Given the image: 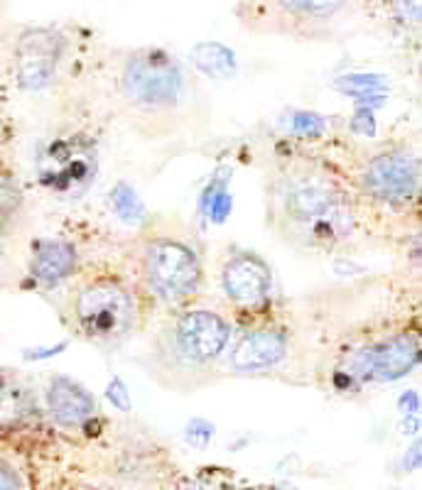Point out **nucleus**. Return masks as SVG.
I'll use <instances>...</instances> for the list:
<instances>
[{
    "label": "nucleus",
    "instance_id": "obj_9",
    "mask_svg": "<svg viewBox=\"0 0 422 490\" xmlns=\"http://www.w3.org/2000/svg\"><path fill=\"white\" fill-rule=\"evenodd\" d=\"M271 265L255 253L232 255L221 270V290L233 307L258 309L271 297Z\"/></svg>",
    "mask_w": 422,
    "mask_h": 490
},
{
    "label": "nucleus",
    "instance_id": "obj_6",
    "mask_svg": "<svg viewBox=\"0 0 422 490\" xmlns=\"http://www.w3.org/2000/svg\"><path fill=\"white\" fill-rule=\"evenodd\" d=\"M364 189L371 199L386 206H407L417 199L420 187V165L413 152L393 150L378 152L368 159L364 172Z\"/></svg>",
    "mask_w": 422,
    "mask_h": 490
},
{
    "label": "nucleus",
    "instance_id": "obj_16",
    "mask_svg": "<svg viewBox=\"0 0 422 490\" xmlns=\"http://www.w3.org/2000/svg\"><path fill=\"white\" fill-rule=\"evenodd\" d=\"M396 13L403 23H420V0H396Z\"/></svg>",
    "mask_w": 422,
    "mask_h": 490
},
{
    "label": "nucleus",
    "instance_id": "obj_10",
    "mask_svg": "<svg viewBox=\"0 0 422 490\" xmlns=\"http://www.w3.org/2000/svg\"><path fill=\"white\" fill-rule=\"evenodd\" d=\"M62 37L55 30H27L15 45V72L20 87H47L57 72V62L62 56Z\"/></svg>",
    "mask_w": 422,
    "mask_h": 490
},
{
    "label": "nucleus",
    "instance_id": "obj_7",
    "mask_svg": "<svg viewBox=\"0 0 422 490\" xmlns=\"http://www.w3.org/2000/svg\"><path fill=\"white\" fill-rule=\"evenodd\" d=\"M96 174V148L81 138H64L40 159L42 184L62 197H79Z\"/></svg>",
    "mask_w": 422,
    "mask_h": 490
},
{
    "label": "nucleus",
    "instance_id": "obj_3",
    "mask_svg": "<svg viewBox=\"0 0 422 490\" xmlns=\"http://www.w3.org/2000/svg\"><path fill=\"white\" fill-rule=\"evenodd\" d=\"M232 329L219 314L207 309H177L175 317L162 326L152 346L158 373H170V385L182 388V378L209 373L229 343ZM191 383H187L190 388Z\"/></svg>",
    "mask_w": 422,
    "mask_h": 490
},
{
    "label": "nucleus",
    "instance_id": "obj_13",
    "mask_svg": "<svg viewBox=\"0 0 422 490\" xmlns=\"http://www.w3.org/2000/svg\"><path fill=\"white\" fill-rule=\"evenodd\" d=\"M49 414L62 427H81L96 414V403L87 390L67 378H55L47 388Z\"/></svg>",
    "mask_w": 422,
    "mask_h": 490
},
{
    "label": "nucleus",
    "instance_id": "obj_2",
    "mask_svg": "<svg viewBox=\"0 0 422 490\" xmlns=\"http://www.w3.org/2000/svg\"><path fill=\"white\" fill-rule=\"evenodd\" d=\"M67 319L77 336L111 351L136 332L138 294L118 275H88L74 285Z\"/></svg>",
    "mask_w": 422,
    "mask_h": 490
},
{
    "label": "nucleus",
    "instance_id": "obj_4",
    "mask_svg": "<svg viewBox=\"0 0 422 490\" xmlns=\"http://www.w3.org/2000/svg\"><path fill=\"white\" fill-rule=\"evenodd\" d=\"M138 290L168 311L190 307L201 287L197 250L182 238L150 236L140 240L133 255Z\"/></svg>",
    "mask_w": 422,
    "mask_h": 490
},
{
    "label": "nucleus",
    "instance_id": "obj_14",
    "mask_svg": "<svg viewBox=\"0 0 422 490\" xmlns=\"http://www.w3.org/2000/svg\"><path fill=\"white\" fill-rule=\"evenodd\" d=\"M77 265V253L69 243L64 240H47L37 248L35 260H32V277L45 287H55L69 277Z\"/></svg>",
    "mask_w": 422,
    "mask_h": 490
},
{
    "label": "nucleus",
    "instance_id": "obj_8",
    "mask_svg": "<svg viewBox=\"0 0 422 490\" xmlns=\"http://www.w3.org/2000/svg\"><path fill=\"white\" fill-rule=\"evenodd\" d=\"M420 358V339L417 333H398L393 339L378 341L359 351L351 361V375L361 380H398L413 371Z\"/></svg>",
    "mask_w": 422,
    "mask_h": 490
},
{
    "label": "nucleus",
    "instance_id": "obj_15",
    "mask_svg": "<svg viewBox=\"0 0 422 490\" xmlns=\"http://www.w3.org/2000/svg\"><path fill=\"white\" fill-rule=\"evenodd\" d=\"M194 62L211 77H226L233 72V56L221 45H200L194 49Z\"/></svg>",
    "mask_w": 422,
    "mask_h": 490
},
{
    "label": "nucleus",
    "instance_id": "obj_1",
    "mask_svg": "<svg viewBox=\"0 0 422 490\" xmlns=\"http://www.w3.org/2000/svg\"><path fill=\"white\" fill-rule=\"evenodd\" d=\"M268 199L273 226L312 250H332L354 229L351 191L317 159L297 158L280 167Z\"/></svg>",
    "mask_w": 422,
    "mask_h": 490
},
{
    "label": "nucleus",
    "instance_id": "obj_11",
    "mask_svg": "<svg viewBox=\"0 0 422 490\" xmlns=\"http://www.w3.org/2000/svg\"><path fill=\"white\" fill-rule=\"evenodd\" d=\"M344 5L346 0H273L263 30L310 37L322 25L332 23Z\"/></svg>",
    "mask_w": 422,
    "mask_h": 490
},
{
    "label": "nucleus",
    "instance_id": "obj_17",
    "mask_svg": "<svg viewBox=\"0 0 422 490\" xmlns=\"http://www.w3.org/2000/svg\"><path fill=\"white\" fill-rule=\"evenodd\" d=\"M15 485H23V481L17 478L13 468L0 464V488H15Z\"/></svg>",
    "mask_w": 422,
    "mask_h": 490
},
{
    "label": "nucleus",
    "instance_id": "obj_12",
    "mask_svg": "<svg viewBox=\"0 0 422 490\" xmlns=\"http://www.w3.org/2000/svg\"><path fill=\"white\" fill-rule=\"evenodd\" d=\"M287 339L278 326H255L236 341L232 351V368L236 373L271 371L285 358Z\"/></svg>",
    "mask_w": 422,
    "mask_h": 490
},
{
    "label": "nucleus",
    "instance_id": "obj_5",
    "mask_svg": "<svg viewBox=\"0 0 422 490\" xmlns=\"http://www.w3.org/2000/svg\"><path fill=\"white\" fill-rule=\"evenodd\" d=\"M118 91L136 113L172 111L182 96V72L175 59L160 49L133 52L120 69Z\"/></svg>",
    "mask_w": 422,
    "mask_h": 490
}]
</instances>
